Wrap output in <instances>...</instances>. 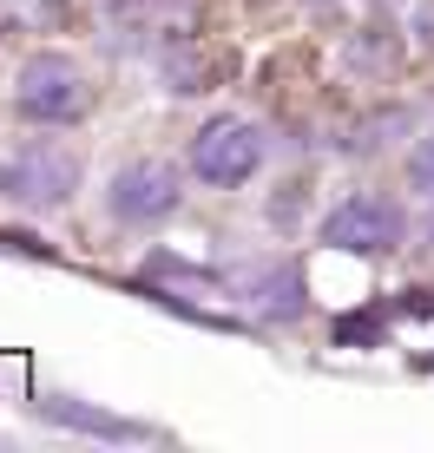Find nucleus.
<instances>
[{
  "label": "nucleus",
  "instance_id": "nucleus-1",
  "mask_svg": "<svg viewBox=\"0 0 434 453\" xmlns=\"http://www.w3.org/2000/svg\"><path fill=\"white\" fill-rule=\"evenodd\" d=\"M257 165H263V132L257 125H244V119H211L205 132L191 138V171L205 184H244V178H257Z\"/></svg>",
  "mask_w": 434,
  "mask_h": 453
},
{
  "label": "nucleus",
  "instance_id": "nucleus-2",
  "mask_svg": "<svg viewBox=\"0 0 434 453\" xmlns=\"http://www.w3.org/2000/svg\"><path fill=\"white\" fill-rule=\"evenodd\" d=\"M13 99H20L27 119H46V125H66L86 112V86H80V66L59 53H40L20 66V86H13Z\"/></svg>",
  "mask_w": 434,
  "mask_h": 453
},
{
  "label": "nucleus",
  "instance_id": "nucleus-3",
  "mask_svg": "<svg viewBox=\"0 0 434 453\" xmlns=\"http://www.w3.org/2000/svg\"><path fill=\"white\" fill-rule=\"evenodd\" d=\"M119 224H165L178 211V171L159 158H132L112 171V191H105Z\"/></svg>",
  "mask_w": 434,
  "mask_h": 453
},
{
  "label": "nucleus",
  "instance_id": "nucleus-4",
  "mask_svg": "<svg viewBox=\"0 0 434 453\" xmlns=\"http://www.w3.org/2000/svg\"><path fill=\"white\" fill-rule=\"evenodd\" d=\"M322 243L349 250V257H382V250L401 243V211L389 197H343V204L322 217Z\"/></svg>",
  "mask_w": 434,
  "mask_h": 453
},
{
  "label": "nucleus",
  "instance_id": "nucleus-5",
  "mask_svg": "<svg viewBox=\"0 0 434 453\" xmlns=\"http://www.w3.org/2000/svg\"><path fill=\"white\" fill-rule=\"evenodd\" d=\"M13 197L20 204H34V211H46V204H66L73 191H80V158H73L66 145H53V138H40V145H27L20 158H13Z\"/></svg>",
  "mask_w": 434,
  "mask_h": 453
},
{
  "label": "nucleus",
  "instance_id": "nucleus-6",
  "mask_svg": "<svg viewBox=\"0 0 434 453\" xmlns=\"http://www.w3.org/2000/svg\"><path fill=\"white\" fill-rule=\"evenodd\" d=\"M40 414H46V420H66V427H80V434H105V441H138V434H145V427H132V420L73 408V401H59V395H46V401H40Z\"/></svg>",
  "mask_w": 434,
  "mask_h": 453
},
{
  "label": "nucleus",
  "instance_id": "nucleus-7",
  "mask_svg": "<svg viewBox=\"0 0 434 453\" xmlns=\"http://www.w3.org/2000/svg\"><path fill=\"white\" fill-rule=\"evenodd\" d=\"M408 178H415V191H428V197H434V138H422V145H415Z\"/></svg>",
  "mask_w": 434,
  "mask_h": 453
}]
</instances>
